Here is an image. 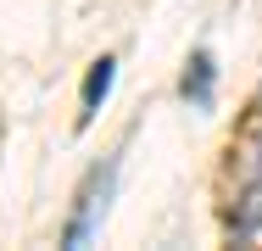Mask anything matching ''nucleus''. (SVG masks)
<instances>
[{
    "instance_id": "7ed1b4c3",
    "label": "nucleus",
    "mask_w": 262,
    "mask_h": 251,
    "mask_svg": "<svg viewBox=\"0 0 262 251\" xmlns=\"http://www.w3.org/2000/svg\"><path fill=\"white\" fill-rule=\"evenodd\" d=\"M112 78H117V61H112V56H101V61L90 67V78H84V112H95V106L106 100Z\"/></svg>"
},
{
    "instance_id": "f257e3e1",
    "label": "nucleus",
    "mask_w": 262,
    "mask_h": 251,
    "mask_svg": "<svg viewBox=\"0 0 262 251\" xmlns=\"http://www.w3.org/2000/svg\"><path fill=\"white\" fill-rule=\"evenodd\" d=\"M112 173H117L112 162H106L101 173H90V184H84V196H78V218L67 223V246H84V240H90V229H95V223L106 218V196H112Z\"/></svg>"
},
{
    "instance_id": "f03ea898",
    "label": "nucleus",
    "mask_w": 262,
    "mask_h": 251,
    "mask_svg": "<svg viewBox=\"0 0 262 251\" xmlns=\"http://www.w3.org/2000/svg\"><path fill=\"white\" fill-rule=\"evenodd\" d=\"M184 95L195 100V106H207V100H212V56H207V50H195V56H190V73H184Z\"/></svg>"
},
{
    "instance_id": "20e7f679",
    "label": "nucleus",
    "mask_w": 262,
    "mask_h": 251,
    "mask_svg": "<svg viewBox=\"0 0 262 251\" xmlns=\"http://www.w3.org/2000/svg\"><path fill=\"white\" fill-rule=\"evenodd\" d=\"M234 229H240V235H257V229H262V179L240 196V206H234Z\"/></svg>"
}]
</instances>
